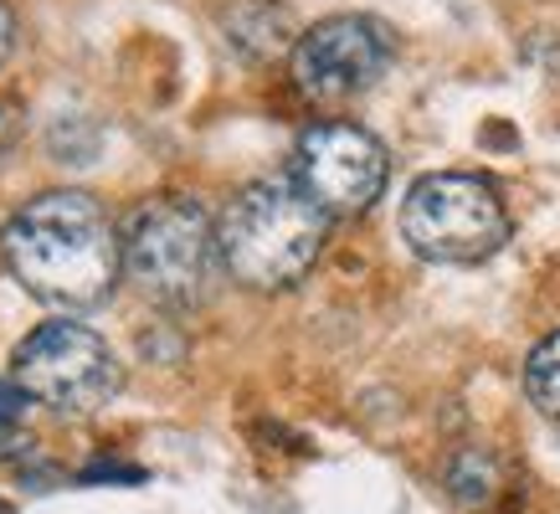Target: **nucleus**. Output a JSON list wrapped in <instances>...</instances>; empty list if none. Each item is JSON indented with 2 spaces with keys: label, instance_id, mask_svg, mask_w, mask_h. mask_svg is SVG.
<instances>
[{
  "label": "nucleus",
  "instance_id": "nucleus-10",
  "mask_svg": "<svg viewBox=\"0 0 560 514\" xmlns=\"http://www.w3.org/2000/svg\"><path fill=\"white\" fill-rule=\"evenodd\" d=\"M525 396L545 411V417H556L560 422V329L550 335V340H540L535 350H529V360H525Z\"/></svg>",
  "mask_w": 560,
  "mask_h": 514
},
{
  "label": "nucleus",
  "instance_id": "nucleus-6",
  "mask_svg": "<svg viewBox=\"0 0 560 514\" xmlns=\"http://www.w3.org/2000/svg\"><path fill=\"white\" fill-rule=\"evenodd\" d=\"M293 180L308 190V201L324 217H360L381 201V190L390 180L386 144L345 119H324L304 129L299 150H293Z\"/></svg>",
  "mask_w": 560,
  "mask_h": 514
},
{
  "label": "nucleus",
  "instance_id": "nucleus-13",
  "mask_svg": "<svg viewBox=\"0 0 560 514\" xmlns=\"http://www.w3.org/2000/svg\"><path fill=\"white\" fill-rule=\"evenodd\" d=\"M11 47H16V16H11V5L0 0V62L11 57Z\"/></svg>",
  "mask_w": 560,
  "mask_h": 514
},
{
  "label": "nucleus",
  "instance_id": "nucleus-2",
  "mask_svg": "<svg viewBox=\"0 0 560 514\" xmlns=\"http://www.w3.org/2000/svg\"><path fill=\"white\" fill-rule=\"evenodd\" d=\"M324 232L329 217L308 201V190L293 175H262L232 196L226 217L217 222L221 268L247 289H293L314 268Z\"/></svg>",
  "mask_w": 560,
  "mask_h": 514
},
{
  "label": "nucleus",
  "instance_id": "nucleus-3",
  "mask_svg": "<svg viewBox=\"0 0 560 514\" xmlns=\"http://www.w3.org/2000/svg\"><path fill=\"white\" fill-rule=\"evenodd\" d=\"M124 273L144 299L165 308H196L217 283V222L190 196H150L119 232Z\"/></svg>",
  "mask_w": 560,
  "mask_h": 514
},
{
  "label": "nucleus",
  "instance_id": "nucleus-7",
  "mask_svg": "<svg viewBox=\"0 0 560 514\" xmlns=\"http://www.w3.org/2000/svg\"><path fill=\"white\" fill-rule=\"evenodd\" d=\"M390 62H396V36L375 16H329L293 42V78L319 103H345L375 87Z\"/></svg>",
  "mask_w": 560,
  "mask_h": 514
},
{
  "label": "nucleus",
  "instance_id": "nucleus-9",
  "mask_svg": "<svg viewBox=\"0 0 560 514\" xmlns=\"http://www.w3.org/2000/svg\"><path fill=\"white\" fill-rule=\"evenodd\" d=\"M499 458L493 453H483V447H458L453 453V463H447V489H453V499L458 504H468V510H483V504H493V494H499Z\"/></svg>",
  "mask_w": 560,
  "mask_h": 514
},
{
  "label": "nucleus",
  "instance_id": "nucleus-4",
  "mask_svg": "<svg viewBox=\"0 0 560 514\" xmlns=\"http://www.w3.org/2000/svg\"><path fill=\"white\" fill-rule=\"evenodd\" d=\"M401 237L417 257L442 268H468L510 242V211L483 175H422L401 201Z\"/></svg>",
  "mask_w": 560,
  "mask_h": 514
},
{
  "label": "nucleus",
  "instance_id": "nucleus-1",
  "mask_svg": "<svg viewBox=\"0 0 560 514\" xmlns=\"http://www.w3.org/2000/svg\"><path fill=\"white\" fill-rule=\"evenodd\" d=\"M0 253L21 289L62 314L98 308L124 268L119 232L108 211L83 190H47L26 201L5 222Z\"/></svg>",
  "mask_w": 560,
  "mask_h": 514
},
{
  "label": "nucleus",
  "instance_id": "nucleus-5",
  "mask_svg": "<svg viewBox=\"0 0 560 514\" xmlns=\"http://www.w3.org/2000/svg\"><path fill=\"white\" fill-rule=\"evenodd\" d=\"M11 376L26 392V401L57 411H98L119 392V360L88 325L57 319L32 329L11 355Z\"/></svg>",
  "mask_w": 560,
  "mask_h": 514
},
{
  "label": "nucleus",
  "instance_id": "nucleus-12",
  "mask_svg": "<svg viewBox=\"0 0 560 514\" xmlns=\"http://www.w3.org/2000/svg\"><path fill=\"white\" fill-rule=\"evenodd\" d=\"M26 407V392L16 381H0V422H16V411Z\"/></svg>",
  "mask_w": 560,
  "mask_h": 514
},
{
  "label": "nucleus",
  "instance_id": "nucleus-11",
  "mask_svg": "<svg viewBox=\"0 0 560 514\" xmlns=\"http://www.w3.org/2000/svg\"><path fill=\"white\" fill-rule=\"evenodd\" d=\"M16 139H21V108L11 98H0V160L16 150Z\"/></svg>",
  "mask_w": 560,
  "mask_h": 514
},
{
  "label": "nucleus",
  "instance_id": "nucleus-8",
  "mask_svg": "<svg viewBox=\"0 0 560 514\" xmlns=\"http://www.w3.org/2000/svg\"><path fill=\"white\" fill-rule=\"evenodd\" d=\"M221 26L232 36V47L247 51V57H278V51L289 47V32H293L289 11L272 5V0H237L221 16Z\"/></svg>",
  "mask_w": 560,
  "mask_h": 514
}]
</instances>
